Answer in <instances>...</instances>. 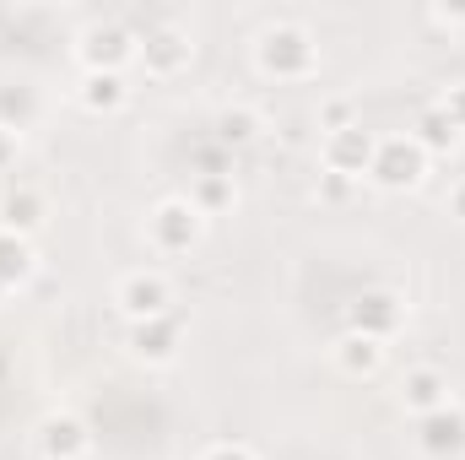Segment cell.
Instances as JSON below:
<instances>
[{
	"label": "cell",
	"instance_id": "1",
	"mask_svg": "<svg viewBox=\"0 0 465 460\" xmlns=\"http://www.w3.org/2000/svg\"><path fill=\"white\" fill-rule=\"evenodd\" d=\"M254 65L271 82H309L320 76V44L303 22H271L254 44Z\"/></svg>",
	"mask_w": 465,
	"mask_h": 460
},
{
	"label": "cell",
	"instance_id": "2",
	"mask_svg": "<svg viewBox=\"0 0 465 460\" xmlns=\"http://www.w3.org/2000/svg\"><path fill=\"white\" fill-rule=\"evenodd\" d=\"M201 233H206V217L190 206V195H168V201H157V206L146 212V244H152V255H163V260L190 255V249L201 244Z\"/></svg>",
	"mask_w": 465,
	"mask_h": 460
},
{
	"label": "cell",
	"instance_id": "3",
	"mask_svg": "<svg viewBox=\"0 0 465 460\" xmlns=\"http://www.w3.org/2000/svg\"><path fill=\"white\" fill-rule=\"evenodd\" d=\"M428 163H433V157H428L406 130L379 135L373 163H368V185H379V190H417V185L428 179Z\"/></svg>",
	"mask_w": 465,
	"mask_h": 460
},
{
	"label": "cell",
	"instance_id": "4",
	"mask_svg": "<svg viewBox=\"0 0 465 460\" xmlns=\"http://www.w3.org/2000/svg\"><path fill=\"white\" fill-rule=\"evenodd\" d=\"M114 309L130 320V325H146V320H163L173 315V287L157 265H135L114 282Z\"/></svg>",
	"mask_w": 465,
	"mask_h": 460
},
{
	"label": "cell",
	"instance_id": "5",
	"mask_svg": "<svg viewBox=\"0 0 465 460\" xmlns=\"http://www.w3.org/2000/svg\"><path fill=\"white\" fill-rule=\"evenodd\" d=\"M347 331L390 346L401 331H406V298L390 293V287H362V293L351 298V309H347Z\"/></svg>",
	"mask_w": 465,
	"mask_h": 460
},
{
	"label": "cell",
	"instance_id": "6",
	"mask_svg": "<svg viewBox=\"0 0 465 460\" xmlns=\"http://www.w3.org/2000/svg\"><path fill=\"white\" fill-rule=\"evenodd\" d=\"M76 60H82V71H124L135 60V33L119 16H98V22L82 27Z\"/></svg>",
	"mask_w": 465,
	"mask_h": 460
},
{
	"label": "cell",
	"instance_id": "7",
	"mask_svg": "<svg viewBox=\"0 0 465 460\" xmlns=\"http://www.w3.org/2000/svg\"><path fill=\"white\" fill-rule=\"evenodd\" d=\"M135 60H141V71L152 82H173L179 71H190L195 44H190V33H179L173 22H163V27H146V38H135Z\"/></svg>",
	"mask_w": 465,
	"mask_h": 460
},
{
	"label": "cell",
	"instance_id": "8",
	"mask_svg": "<svg viewBox=\"0 0 465 460\" xmlns=\"http://www.w3.org/2000/svg\"><path fill=\"white\" fill-rule=\"evenodd\" d=\"M373 146H379V135L357 119L347 130H336V135H325L320 141V163L331 168V174H347V179H368V163H373Z\"/></svg>",
	"mask_w": 465,
	"mask_h": 460
},
{
	"label": "cell",
	"instance_id": "9",
	"mask_svg": "<svg viewBox=\"0 0 465 460\" xmlns=\"http://www.w3.org/2000/svg\"><path fill=\"white\" fill-rule=\"evenodd\" d=\"M33 439H38V455L44 460H87L93 455V434H87V423L76 412H49Z\"/></svg>",
	"mask_w": 465,
	"mask_h": 460
},
{
	"label": "cell",
	"instance_id": "10",
	"mask_svg": "<svg viewBox=\"0 0 465 460\" xmlns=\"http://www.w3.org/2000/svg\"><path fill=\"white\" fill-rule=\"evenodd\" d=\"M179 342H184V325H179V315H163V320H146V325H130V357L135 363H146V368H168L173 357H179Z\"/></svg>",
	"mask_w": 465,
	"mask_h": 460
},
{
	"label": "cell",
	"instance_id": "11",
	"mask_svg": "<svg viewBox=\"0 0 465 460\" xmlns=\"http://www.w3.org/2000/svg\"><path fill=\"white\" fill-rule=\"evenodd\" d=\"M417 450L428 460H450L465 450V412L450 401V406H439V412H428V417H417Z\"/></svg>",
	"mask_w": 465,
	"mask_h": 460
},
{
	"label": "cell",
	"instance_id": "12",
	"mask_svg": "<svg viewBox=\"0 0 465 460\" xmlns=\"http://www.w3.org/2000/svg\"><path fill=\"white\" fill-rule=\"evenodd\" d=\"M401 406H406L411 417H428V412L450 406V374L433 368V363L406 368V374H401Z\"/></svg>",
	"mask_w": 465,
	"mask_h": 460
},
{
	"label": "cell",
	"instance_id": "13",
	"mask_svg": "<svg viewBox=\"0 0 465 460\" xmlns=\"http://www.w3.org/2000/svg\"><path fill=\"white\" fill-rule=\"evenodd\" d=\"M76 104L87 115H119L130 104V87H124V71H82V87H76Z\"/></svg>",
	"mask_w": 465,
	"mask_h": 460
},
{
	"label": "cell",
	"instance_id": "14",
	"mask_svg": "<svg viewBox=\"0 0 465 460\" xmlns=\"http://www.w3.org/2000/svg\"><path fill=\"white\" fill-rule=\"evenodd\" d=\"M44 217H49V201H44V190H33V185H16V190L0 201V228L22 233V238H33V233L44 228Z\"/></svg>",
	"mask_w": 465,
	"mask_h": 460
},
{
	"label": "cell",
	"instance_id": "15",
	"mask_svg": "<svg viewBox=\"0 0 465 460\" xmlns=\"http://www.w3.org/2000/svg\"><path fill=\"white\" fill-rule=\"evenodd\" d=\"M406 135H411V141H417V146H422L428 157H450V152H455V146L465 141L460 130H455V119L444 115L439 104H428L422 115L411 119V130H406Z\"/></svg>",
	"mask_w": 465,
	"mask_h": 460
},
{
	"label": "cell",
	"instance_id": "16",
	"mask_svg": "<svg viewBox=\"0 0 465 460\" xmlns=\"http://www.w3.org/2000/svg\"><path fill=\"white\" fill-rule=\"evenodd\" d=\"M33 271H38L33 238H22V233L0 228V293H16V287H27V282H33Z\"/></svg>",
	"mask_w": 465,
	"mask_h": 460
},
{
	"label": "cell",
	"instance_id": "17",
	"mask_svg": "<svg viewBox=\"0 0 465 460\" xmlns=\"http://www.w3.org/2000/svg\"><path fill=\"white\" fill-rule=\"evenodd\" d=\"M331 357H336V368H341L347 379H373V374L384 368V342H368V336L347 331L341 342L331 346Z\"/></svg>",
	"mask_w": 465,
	"mask_h": 460
},
{
	"label": "cell",
	"instance_id": "18",
	"mask_svg": "<svg viewBox=\"0 0 465 460\" xmlns=\"http://www.w3.org/2000/svg\"><path fill=\"white\" fill-rule=\"evenodd\" d=\"M190 206L201 212V217H223L238 206V179L223 174V168H212V174H195V185H190Z\"/></svg>",
	"mask_w": 465,
	"mask_h": 460
},
{
	"label": "cell",
	"instance_id": "19",
	"mask_svg": "<svg viewBox=\"0 0 465 460\" xmlns=\"http://www.w3.org/2000/svg\"><path fill=\"white\" fill-rule=\"evenodd\" d=\"M260 130H265V115L254 104H228L217 115V141L223 146H249V141H260Z\"/></svg>",
	"mask_w": 465,
	"mask_h": 460
},
{
	"label": "cell",
	"instance_id": "20",
	"mask_svg": "<svg viewBox=\"0 0 465 460\" xmlns=\"http://www.w3.org/2000/svg\"><path fill=\"white\" fill-rule=\"evenodd\" d=\"M27 119H33V93H27V87H16V93H0V125H11V130H27Z\"/></svg>",
	"mask_w": 465,
	"mask_h": 460
},
{
	"label": "cell",
	"instance_id": "21",
	"mask_svg": "<svg viewBox=\"0 0 465 460\" xmlns=\"http://www.w3.org/2000/svg\"><path fill=\"white\" fill-rule=\"evenodd\" d=\"M347 125H357V104H351V98H325V104H320V130H325V135H336V130H347Z\"/></svg>",
	"mask_w": 465,
	"mask_h": 460
},
{
	"label": "cell",
	"instance_id": "22",
	"mask_svg": "<svg viewBox=\"0 0 465 460\" xmlns=\"http://www.w3.org/2000/svg\"><path fill=\"white\" fill-rule=\"evenodd\" d=\"M362 179H347V174H320V201H331V206H341V201H351V190H357Z\"/></svg>",
	"mask_w": 465,
	"mask_h": 460
},
{
	"label": "cell",
	"instance_id": "23",
	"mask_svg": "<svg viewBox=\"0 0 465 460\" xmlns=\"http://www.w3.org/2000/svg\"><path fill=\"white\" fill-rule=\"evenodd\" d=\"M201 460H260L243 439H212L206 450H201Z\"/></svg>",
	"mask_w": 465,
	"mask_h": 460
},
{
	"label": "cell",
	"instance_id": "24",
	"mask_svg": "<svg viewBox=\"0 0 465 460\" xmlns=\"http://www.w3.org/2000/svg\"><path fill=\"white\" fill-rule=\"evenodd\" d=\"M439 109L455 119V130L465 135V82H455V87H444V98H439Z\"/></svg>",
	"mask_w": 465,
	"mask_h": 460
},
{
	"label": "cell",
	"instance_id": "25",
	"mask_svg": "<svg viewBox=\"0 0 465 460\" xmlns=\"http://www.w3.org/2000/svg\"><path fill=\"white\" fill-rule=\"evenodd\" d=\"M16 157H22V130L0 125V174H5V168H16Z\"/></svg>",
	"mask_w": 465,
	"mask_h": 460
},
{
	"label": "cell",
	"instance_id": "26",
	"mask_svg": "<svg viewBox=\"0 0 465 460\" xmlns=\"http://www.w3.org/2000/svg\"><path fill=\"white\" fill-rule=\"evenodd\" d=\"M444 206H450V217H455V223H465V179H455V185H450Z\"/></svg>",
	"mask_w": 465,
	"mask_h": 460
}]
</instances>
